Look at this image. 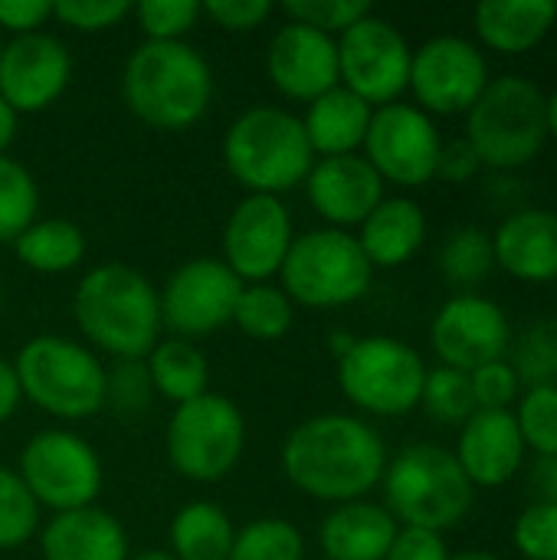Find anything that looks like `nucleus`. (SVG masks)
<instances>
[{"mask_svg":"<svg viewBox=\"0 0 557 560\" xmlns=\"http://www.w3.org/2000/svg\"><path fill=\"white\" fill-rule=\"evenodd\" d=\"M286 479L309 499L345 505L381 486L387 450L378 430L351 413H315L292 427L279 453Z\"/></svg>","mask_w":557,"mask_h":560,"instance_id":"f257e3e1","label":"nucleus"},{"mask_svg":"<svg viewBox=\"0 0 557 560\" xmlns=\"http://www.w3.org/2000/svg\"><path fill=\"white\" fill-rule=\"evenodd\" d=\"M72 318L89 348L115 361L148 358L164 328L154 282L125 262H102L79 279Z\"/></svg>","mask_w":557,"mask_h":560,"instance_id":"f03ea898","label":"nucleus"},{"mask_svg":"<svg viewBox=\"0 0 557 560\" xmlns=\"http://www.w3.org/2000/svg\"><path fill=\"white\" fill-rule=\"evenodd\" d=\"M121 98L148 128L184 131L197 125L213 102V69L190 43L144 39L125 59Z\"/></svg>","mask_w":557,"mask_h":560,"instance_id":"7ed1b4c3","label":"nucleus"},{"mask_svg":"<svg viewBox=\"0 0 557 560\" xmlns=\"http://www.w3.org/2000/svg\"><path fill=\"white\" fill-rule=\"evenodd\" d=\"M223 164L246 194L282 197L305 184L315 151L299 115L279 105H253L230 121Z\"/></svg>","mask_w":557,"mask_h":560,"instance_id":"20e7f679","label":"nucleus"},{"mask_svg":"<svg viewBox=\"0 0 557 560\" xmlns=\"http://www.w3.org/2000/svg\"><path fill=\"white\" fill-rule=\"evenodd\" d=\"M13 371L23 400L56 420H89L105 410L108 368L82 341L36 335L16 351Z\"/></svg>","mask_w":557,"mask_h":560,"instance_id":"39448f33","label":"nucleus"},{"mask_svg":"<svg viewBox=\"0 0 557 560\" xmlns=\"http://www.w3.org/2000/svg\"><path fill=\"white\" fill-rule=\"evenodd\" d=\"M384 509L404 528L446 532L473 509V482L456 456L437 443H414L401 450L384 469Z\"/></svg>","mask_w":557,"mask_h":560,"instance_id":"423d86ee","label":"nucleus"},{"mask_svg":"<svg viewBox=\"0 0 557 560\" xmlns=\"http://www.w3.org/2000/svg\"><path fill=\"white\" fill-rule=\"evenodd\" d=\"M545 105L548 95L525 75L489 79L479 102L466 112V141L483 164L515 171L545 148Z\"/></svg>","mask_w":557,"mask_h":560,"instance_id":"0eeeda50","label":"nucleus"},{"mask_svg":"<svg viewBox=\"0 0 557 560\" xmlns=\"http://www.w3.org/2000/svg\"><path fill=\"white\" fill-rule=\"evenodd\" d=\"M374 266L361 243L348 230L318 226L292 240V249L279 269V289L292 305L305 308H345L368 295Z\"/></svg>","mask_w":557,"mask_h":560,"instance_id":"6e6552de","label":"nucleus"},{"mask_svg":"<svg viewBox=\"0 0 557 560\" xmlns=\"http://www.w3.org/2000/svg\"><path fill=\"white\" fill-rule=\"evenodd\" d=\"M167 459L174 472L187 482H220L227 479L246 450L243 410L223 394H204L190 404L174 407L164 433Z\"/></svg>","mask_w":557,"mask_h":560,"instance_id":"1a4fd4ad","label":"nucleus"},{"mask_svg":"<svg viewBox=\"0 0 557 560\" xmlns=\"http://www.w3.org/2000/svg\"><path fill=\"white\" fill-rule=\"evenodd\" d=\"M427 381L423 358L391 335L355 338L351 351L338 361L341 394L371 417H404L420 407Z\"/></svg>","mask_w":557,"mask_h":560,"instance_id":"9d476101","label":"nucleus"},{"mask_svg":"<svg viewBox=\"0 0 557 560\" xmlns=\"http://www.w3.org/2000/svg\"><path fill=\"white\" fill-rule=\"evenodd\" d=\"M16 476L33 502L53 515L95 505L105 486V469L92 443L59 427L39 430L23 443Z\"/></svg>","mask_w":557,"mask_h":560,"instance_id":"9b49d317","label":"nucleus"},{"mask_svg":"<svg viewBox=\"0 0 557 560\" xmlns=\"http://www.w3.org/2000/svg\"><path fill=\"white\" fill-rule=\"evenodd\" d=\"M410 59L404 33L374 13L338 36V82L371 108L401 102L410 85Z\"/></svg>","mask_w":557,"mask_h":560,"instance_id":"f8f14e48","label":"nucleus"},{"mask_svg":"<svg viewBox=\"0 0 557 560\" xmlns=\"http://www.w3.org/2000/svg\"><path fill=\"white\" fill-rule=\"evenodd\" d=\"M443 138L433 118L407 102H391L374 108L364 158L381 174L384 184L397 187H423L437 177Z\"/></svg>","mask_w":557,"mask_h":560,"instance_id":"ddd939ff","label":"nucleus"},{"mask_svg":"<svg viewBox=\"0 0 557 560\" xmlns=\"http://www.w3.org/2000/svg\"><path fill=\"white\" fill-rule=\"evenodd\" d=\"M295 240L292 213L282 197L246 194L223 223L220 262L243 282H272Z\"/></svg>","mask_w":557,"mask_h":560,"instance_id":"4468645a","label":"nucleus"},{"mask_svg":"<svg viewBox=\"0 0 557 560\" xmlns=\"http://www.w3.org/2000/svg\"><path fill=\"white\" fill-rule=\"evenodd\" d=\"M489 85V62L463 36H433L410 59V92L427 115L469 112Z\"/></svg>","mask_w":557,"mask_h":560,"instance_id":"2eb2a0df","label":"nucleus"},{"mask_svg":"<svg viewBox=\"0 0 557 560\" xmlns=\"http://www.w3.org/2000/svg\"><path fill=\"white\" fill-rule=\"evenodd\" d=\"M243 282L210 256L187 259L177 266L164 289L158 292L161 299V322L174 331V338H200L213 335L227 325H233V308L240 299Z\"/></svg>","mask_w":557,"mask_h":560,"instance_id":"dca6fc26","label":"nucleus"},{"mask_svg":"<svg viewBox=\"0 0 557 560\" xmlns=\"http://www.w3.org/2000/svg\"><path fill=\"white\" fill-rule=\"evenodd\" d=\"M430 341L443 368L473 374L506 358L512 328L506 312L492 299L463 292L440 305L430 325Z\"/></svg>","mask_w":557,"mask_h":560,"instance_id":"f3484780","label":"nucleus"},{"mask_svg":"<svg viewBox=\"0 0 557 560\" xmlns=\"http://www.w3.org/2000/svg\"><path fill=\"white\" fill-rule=\"evenodd\" d=\"M72 79V56L62 39L39 30L13 36L0 52V98L16 115L46 112L62 98Z\"/></svg>","mask_w":557,"mask_h":560,"instance_id":"a211bd4d","label":"nucleus"},{"mask_svg":"<svg viewBox=\"0 0 557 560\" xmlns=\"http://www.w3.org/2000/svg\"><path fill=\"white\" fill-rule=\"evenodd\" d=\"M266 75L289 102H315L338 82V39L302 23H282L266 49Z\"/></svg>","mask_w":557,"mask_h":560,"instance_id":"6ab92c4d","label":"nucleus"},{"mask_svg":"<svg viewBox=\"0 0 557 560\" xmlns=\"http://www.w3.org/2000/svg\"><path fill=\"white\" fill-rule=\"evenodd\" d=\"M302 187L312 210L332 230L361 226L371 217V210L384 200V180L364 154L315 158Z\"/></svg>","mask_w":557,"mask_h":560,"instance_id":"aec40b11","label":"nucleus"},{"mask_svg":"<svg viewBox=\"0 0 557 560\" xmlns=\"http://www.w3.org/2000/svg\"><path fill=\"white\" fill-rule=\"evenodd\" d=\"M456 463L466 479L483 489H499L515 479L525 459V443L512 410H476L456 443Z\"/></svg>","mask_w":557,"mask_h":560,"instance_id":"412c9836","label":"nucleus"},{"mask_svg":"<svg viewBox=\"0 0 557 560\" xmlns=\"http://www.w3.org/2000/svg\"><path fill=\"white\" fill-rule=\"evenodd\" d=\"M39 555L43 560H128V535L121 522L98 509L59 512L39 525Z\"/></svg>","mask_w":557,"mask_h":560,"instance_id":"4be33fe9","label":"nucleus"},{"mask_svg":"<svg viewBox=\"0 0 557 560\" xmlns=\"http://www.w3.org/2000/svg\"><path fill=\"white\" fill-rule=\"evenodd\" d=\"M492 256L509 276L522 282L557 279V213L519 210L492 233Z\"/></svg>","mask_w":557,"mask_h":560,"instance_id":"5701e85b","label":"nucleus"},{"mask_svg":"<svg viewBox=\"0 0 557 560\" xmlns=\"http://www.w3.org/2000/svg\"><path fill=\"white\" fill-rule=\"evenodd\" d=\"M401 525L397 518L368 499L335 505L318 525V548L325 560H384Z\"/></svg>","mask_w":557,"mask_h":560,"instance_id":"b1692460","label":"nucleus"},{"mask_svg":"<svg viewBox=\"0 0 557 560\" xmlns=\"http://www.w3.org/2000/svg\"><path fill=\"white\" fill-rule=\"evenodd\" d=\"M355 236L374 269H397L410 262L427 240L423 207L410 197H384Z\"/></svg>","mask_w":557,"mask_h":560,"instance_id":"393cba45","label":"nucleus"},{"mask_svg":"<svg viewBox=\"0 0 557 560\" xmlns=\"http://www.w3.org/2000/svg\"><path fill=\"white\" fill-rule=\"evenodd\" d=\"M371 115L374 108L368 102H361L345 85H335L332 92L309 102L305 115L299 118L315 158H341V154H358V148H364Z\"/></svg>","mask_w":557,"mask_h":560,"instance_id":"a878e982","label":"nucleus"},{"mask_svg":"<svg viewBox=\"0 0 557 560\" xmlns=\"http://www.w3.org/2000/svg\"><path fill=\"white\" fill-rule=\"evenodd\" d=\"M479 39L506 56L535 49L555 26V0H486L476 7Z\"/></svg>","mask_w":557,"mask_h":560,"instance_id":"bb28decb","label":"nucleus"},{"mask_svg":"<svg viewBox=\"0 0 557 560\" xmlns=\"http://www.w3.org/2000/svg\"><path fill=\"white\" fill-rule=\"evenodd\" d=\"M85 230L66 217H46V220H33L16 240H13V253L16 259L39 276H62L72 272L82 259H85Z\"/></svg>","mask_w":557,"mask_h":560,"instance_id":"cd10ccee","label":"nucleus"},{"mask_svg":"<svg viewBox=\"0 0 557 560\" xmlns=\"http://www.w3.org/2000/svg\"><path fill=\"white\" fill-rule=\"evenodd\" d=\"M144 368L151 374L154 394H161L174 407L190 404V400L210 394L207 354L194 341H187V338H161L148 351Z\"/></svg>","mask_w":557,"mask_h":560,"instance_id":"c85d7f7f","label":"nucleus"},{"mask_svg":"<svg viewBox=\"0 0 557 560\" xmlns=\"http://www.w3.org/2000/svg\"><path fill=\"white\" fill-rule=\"evenodd\" d=\"M167 538L174 560H230L236 528L220 505L187 502L171 518Z\"/></svg>","mask_w":557,"mask_h":560,"instance_id":"c756f323","label":"nucleus"},{"mask_svg":"<svg viewBox=\"0 0 557 560\" xmlns=\"http://www.w3.org/2000/svg\"><path fill=\"white\" fill-rule=\"evenodd\" d=\"M233 325L253 341H279L295 325V305L276 282H253L240 289Z\"/></svg>","mask_w":557,"mask_h":560,"instance_id":"7c9ffc66","label":"nucleus"},{"mask_svg":"<svg viewBox=\"0 0 557 560\" xmlns=\"http://www.w3.org/2000/svg\"><path fill=\"white\" fill-rule=\"evenodd\" d=\"M230 560H305V538L289 518H253L236 528Z\"/></svg>","mask_w":557,"mask_h":560,"instance_id":"2f4dec72","label":"nucleus"},{"mask_svg":"<svg viewBox=\"0 0 557 560\" xmlns=\"http://www.w3.org/2000/svg\"><path fill=\"white\" fill-rule=\"evenodd\" d=\"M39 213V187L26 164L0 154V243H13Z\"/></svg>","mask_w":557,"mask_h":560,"instance_id":"473e14b6","label":"nucleus"},{"mask_svg":"<svg viewBox=\"0 0 557 560\" xmlns=\"http://www.w3.org/2000/svg\"><path fill=\"white\" fill-rule=\"evenodd\" d=\"M496 266L492 236L483 226H460L446 236L440 249V269L453 285H479Z\"/></svg>","mask_w":557,"mask_h":560,"instance_id":"72a5a7b5","label":"nucleus"},{"mask_svg":"<svg viewBox=\"0 0 557 560\" xmlns=\"http://www.w3.org/2000/svg\"><path fill=\"white\" fill-rule=\"evenodd\" d=\"M33 535H39V505L16 469L0 466V551H13Z\"/></svg>","mask_w":557,"mask_h":560,"instance_id":"f704fd0d","label":"nucleus"},{"mask_svg":"<svg viewBox=\"0 0 557 560\" xmlns=\"http://www.w3.org/2000/svg\"><path fill=\"white\" fill-rule=\"evenodd\" d=\"M420 404L427 407V413L440 423H466L479 407L473 397V384L469 374L453 371V368H437L427 371L423 381V397Z\"/></svg>","mask_w":557,"mask_h":560,"instance_id":"c9c22d12","label":"nucleus"},{"mask_svg":"<svg viewBox=\"0 0 557 560\" xmlns=\"http://www.w3.org/2000/svg\"><path fill=\"white\" fill-rule=\"evenodd\" d=\"M131 13L151 43H184V36L204 16L200 0H141Z\"/></svg>","mask_w":557,"mask_h":560,"instance_id":"e433bc0d","label":"nucleus"},{"mask_svg":"<svg viewBox=\"0 0 557 560\" xmlns=\"http://www.w3.org/2000/svg\"><path fill=\"white\" fill-rule=\"evenodd\" d=\"M282 13L289 23H302L338 39L345 30H351L358 20H364L374 10L368 0H286Z\"/></svg>","mask_w":557,"mask_h":560,"instance_id":"4c0bfd02","label":"nucleus"},{"mask_svg":"<svg viewBox=\"0 0 557 560\" xmlns=\"http://www.w3.org/2000/svg\"><path fill=\"white\" fill-rule=\"evenodd\" d=\"M525 450L557 456V387H532L515 413Z\"/></svg>","mask_w":557,"mask_h":560,"instance_id":"58836bf2","label":"nucleus"},{"mask_svg":"<svg viewBox=\"0 0 557 560\" xmlns=\"http://www.w3.org/2000/svg\"><path fill=\"white\" fill-rule=\"evenodd\" d=\"M154 400L151 374L141 361H115L108 368V387H105V407H112L118 417H141Z\"/></svg>","mask_w":557,"mask_h":560,"instance_id":"ea45409f","label":"nucleus"},{"mask_svg":"<svg viewBox=\"0 0 557 560\" xmlns=\"http://www.w3.org/2000/svg\"><path fill=\"white\" fill-rule=\"evenodd\" d=\"M512 541L525 560H557V505L552 502L529 505L515 518Z\"/></svg>","mask_w":557,"mask_h":560,"instance_id":"a19ab883","label":"nucleus"},{"mask_svg":"<svg viewBox=\"0 0 557 560\" xmlns=\"http://www.w3.org/2000/svg\"><path fill=\"white\" fill-rule=\"evenodd\" d=\"M135 3L128 0H53V20L79 33H105L128 20Z\"/></svg>","mask_w":557,"mask_h":560,"instance_id":"79ce46f5","label":"nucleus"},{"mask_svg":"<svg viewBox=\"0 0 557 560\" xmlns=\"http://www.w3.org/2000/svg\"><path fill=\"white\" fill-rule=\"evenodd\" d=\"M519 377L532 387H557V318L535 325L519 345Z\"/></svg>","mask_w":557,"mask_h":560,"instance_id":"37998d69","label":"nucleus"},{"mask_svg":"<svg viewBox=\"0 0 557 560\" xmlns=\"http://www.w3.org/2000/svg\"><path fill=\"white\" fill-rule=\"evenodd\" d=\"M469 384H473V397H476L479 410H509V404L519 394V374L506 361H492V364L473 371Z\"/></svg>","mask_w":557,"mask_h":560,"instance_id":"c03bdc74","label":"nucleus"},{"mask_svg":"<svg viewBox=\"0 0 557 560\" xmlns=\"http://www.w3.org/2000/svg\"><path fill=\"white\" fill-rule=\"evenodd\" d=\"M200 10L210 23H217L227 33L259 30L272 16L269 0H207V3H200Z\"/></svg>","mask_w":557,"mask_h":560,"instance_id":"a18cd8bd","label":"nucleus"},{"mask_svg":"<svg viewBox=\"0 0 557 560\" xmlns=\"http://www.w3.org/2000/svg\"><path fill=\"white\" fill-rule=\"evenodd\" d=\"M53 20V0H0V33L30 36Z\"/></svg>","mask_w":557,"mask_h":560,"instance_id":"49530a36","label":"nucleus"},{"mask_svg":"<svg viewBox=\"0 0 557 560\" xmlns=\"http://www.w3.org/2000/svg\"><path fill=\"white\" fill-rule=\"evenodd\" d=\"M384 560H450V551L440 532L401 528Z\"/></svg>","mask_w":557,"mask_h":560,"instance_id":"de8ad7c7","label":"nucleus"},{"mask_svg":"<svg viewBox=\"0 0 557 560\" xmlns=\"http://www.w3.org/2000/svg\"><path fill=\"white\" fill-rule=\"evenodd\" d=\"M483 161L479 154L473 151V144L466 138L460 141H450L440 148V161H437V177L446 180V184H466L479 174Z\"/></svg>","mask_w":557,"mask_h":560,"instance_id":"09e8293b","label":"nucleus"},{"mask_svg":"<svg viewBox=\"0 0 557 560\" xmlns=\"http://www.w3.org/2000/svg\"><path fill=\"white\" fill-rule=\"evenodd\" d=\"M20 404H23V394H20V381H16L13 361L0 358V427L20 410Z\"/></svg>","mask_w":557,"mask_h":560,"instance_id":"8fccbe9b","label":"nucleus"},{"mask_svg":"<svg viewBox=\"0 0 557 560\" xmlns=\"http://www.w3.org/2000/svg\"><path fill=\"white\" fill-rule=\"evenodd\" d=\"M532 472H535L532 482H535V489L542 492L538 502H552V505H557V456H538V463H535Z\"/></svg>","mask_w":557,"mask_h":560,"instance_id":"3c124183","label":"nucleus"},{"mask_svg":"<svg viewBox=\"0 0 557 560\" xmlns=\"http://www.w3.org/2000/svg\"><path fill=\"white\" fill-rule=\"evenodd\" d=\"M16 121H20V115L0 98V154H7V148L13 144V138H16Z\"/></svg>","mask_w":557,"mask_h":560,"instance_id":"603ef678","label":"nucleus"},{"mask_svg":"<svg viewBox=\"0 0 557 560\" xmlns=\"http://www.w3.org/2000/svg\"><path fill=\"white\" fill-rule=\"evenodd\" d=\"M545 125H548V135L557 141V92L548 95V105H545Z\"/></svg>","mask_w":557,"mask_h":560,"instance_id":"864d4df0","label":"nucleus"},{"mask_svg":"<svg viewBox=\"0 0 557 560\" xmlns=\"http://www.w3.org/2000/svg\"><path fill=\"white\" fill-rule=\"evenodd\" d=\"M128 560H174V555L171 551H138V555H128Z\"/></svg>","mask_w":557,"mask_h":560,"instance_id":"5fc2aeb1","label":"nucleus"},{"mask_svg":"<svg viewBox=\"0 0 557 560\" xmlns=\"http://www.w3.org/2000/svg\"><path fill=\"white\" fill-rule=\"evenodd\" d=\"M450 560H499L496 555H489V551H463V555H456V558Z\"/></svg>","mask_w":557,"mask_h":560,"instance_id":"6e6d98bb","label":"nucleus"},{"mask_svg":"<svg viewBox=\"0 0 557 560\" xmlns=\"http://www.w3.org/2000/svg\"><path fill=\"white\" fill-rule=\"evenodd\" d=\"M3 43H7V39H3V33H0V52H3Z\"/></svg>","mask_w":557,"mask_h":560,"instance_id":"4d7b16f0","label":"nucleus"},{"mask_svg":"<svg viewBox=\"0 0 557 560\" xmlns=\"http://www.w3.org/2000/svg\"><path fill=\"white\" fill-rule=\"evenodd\" d=\"M0 302H3V282H0Z\"/></svg>","mask_w":557,"mask_h":560,"instance_id":"13d9d810","label":"nucleus"},{"mask_svg":"<svg viewBox=\"0 0 557 560\" xmlns=\"http://www.w3.org/2000/svg\"><path fill=\"white\" fill-rule=\"evenodd\" d=\"M555 7H557V3H555Z\"/></svg>","mask_w":557,"mask_h":560,"instance_id":"bf43d9fd","label":"nucleus"}]
</instances>
